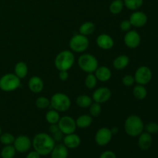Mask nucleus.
I'll return each instance as SVG.
<instances>
[{
  "label": "nucleus",
  "instance_id": "f257e3e1",
  "mask_svg": "<svg viewBox=\"0 0 158 158\" xmlns=\"http://www.w3.org/2000/svg\"><path fill=\"white\" fill-rule=\"evenodd\" d=\"M32 145L40 155L46 156L52 152L56 143L52 136L46 133H40L34 137Z\"/></svg>",
  "mask_w": 158,
  "mask_h": 158
},
{
  "label": "nucleus",
  "instance_id": "f03ea898",
  "mask_svg": "<svg viewBox=\"0 0 158 158\" xmlns=\"http://www.w3.org/2000/svg\"><path fill=\"white\" fill-rule=\"evenodd\" d=\"M124 130L127 134L131 137H138L144 130V124L140 117L131 115L125 120Z\"/></svg>",
  "mask_w": 158,
  "mask_h": 158
},
{
  "label": "nucleus",
  "instance_id": "7ed1b4c3",
  "mask_svg": "<svg viewBox=\"0 0 158 158\" xmlns=\"http://www.w3.org/2000/svg\"><path fill=\"white\" fill-rule=\"evenodd\" d=\"M75 62V56L69 50H63L56 56L55 59V66L60 71H68Z\"/></svg>",
  "mask_w": 158,
  "mask_h": 158
},
{
  "label": "nucleus",
  "instance_id": "20e7f679",
  "mask_svg": "<svg viewBox=\"0 0 158 158\" xmlns=\"http://www.w3.org/2000/svg\"><path fill=\"white\" fill-rule=\"evenodd\" d=\"M50 106L58 112H66L70 107L71 100L66 94L57 93L51 97Z\"/></svg>",
  "mask_w": 158,
  "mask_h": 158
},
{
  "label": "nucleus",
  "instance_id": "39448f33",
  "mask_svg": "<svg viewBox=\"0 0 158 158\" xmlns=\"http://www.w3.org/2000/svg\"><path fill=\"white\" fill-rule=\"evenodd\" d=\"M21 86V79L15 73H7L0 78V89L5 92H12Z\"/></svg>",
  "mask_w": 158,
  "mask_h": 158
},
{
  "label": "nucleus",
  "instance_id": "423d86ee",
  "mask_svg": "<svg viewBox=\"0 0 158 158\" xmlns=\"http://www.w3.org/2000/svg\"><path fill=\"white\" fill-rule=\"evenodd\" d=\"M80 69L87 73H93L98 67V60L94 56L89 53L83 54L78 60Z\"/></svg>",
  "mask_w": 158,
  "mask_h": 158
},
{
  "label": "nucleus",
  "instance_id": "0eeeda50",
  "mask_svg": "<svg viewBox=\"0 0 158 158\" xmlns=\"http://www.w3.org/2000/svg\"><path fill=\"white\" fill-rule=\"evenodd\" d=\"M69 48L75 52H83L86 50L89 46V40L86 35L77 34L69 40Z\"/></svg>",
  "mask_w": 158,
  "mask_h": 158
},
{
  "label": "nucleus",
  "instance_id": "6e6552de",
  "mask_svg": "<svg viewBox=\"0 0 158 158\" xmlns=\"http://www.w3.org/2000/svg\"><path fill=\"white\" fill-rule=\"evenodd\" d=\"M57 124L60 131L66 135L73 134L77 127L76 120L69 116H64L61 117Z\"/></svg>",
  "mask_w": 158,
  "mask_h": 158
},
{
  "label": "nucleus",
  "instance_id": "1a4fd4ad",
  "mask_svg": "<svg viewBox=\"0 0 158 158\" xmlns=\"http://www.w3.org/2000/svg\"><path fill=\"white\" fill-rule=\"evenodd\" d=\"M152 79V72L149 67L146 66H140L136 70L134 75V80L137 84L146 85Z\"/></svg>",
  "mask_w": 158,
  "mask_h": 158
},
{
  "label": "nucleus",
  "instance_id": "9d476101",
  "mask_svg": "<svg viewBox=\"0 0 158 158\" xmlns=\"http://www.w3.org/2000/svg\"><path fill=\"white\" fill-rule=\"evenodd\" d=\"M13 146L17 152L25 153L30 149L32 146V141L27 136L20 135L15 139Z\"/></svg>",
  "mask_w": 158,
  "mask_h": 158
},
{
  "label": "nucleus",
  "instance_id": "9b49d317",
  "mask_svg": "<svg viewBox=\"0 0 158 158\" xmlns=\"http://www.w3.org/2000/svg\"><path fill=\"white\" fill-rule=\"evenodd\" d=\"M113 134L107 127H102L99 130L95 135V141L100 146H106L110 142Z\"/></svg>",
  "mask_w": 158,
  "mask_h": 158
},
{
  "label": "nucleus",
  "instance_id": "f8f14e48",
  "mask_svg": "<svg viewBox=\"0 0 158 158\" xmlns=\"http://www.w3.org/2000/svg\"><path fill=\"white\" fill-rule=\"evenodd\" d=\"M140 41L141 38L140 34L135 30H129L124 36L125 45L131 49L138 47L139 45L140 44Z\"/></svg>",
  "mask_w": 158,
  "mask_h": 158
},
{
  "label": "nucleus",
  "instance_id": "ddd939ff",
  "mask_svg": "<svg viewBox=\"0 0 158 158\" xmlns=\"http://www.w3.org/2000/svg\"><path fill=\"white\" fill-rule=\"evenodd\" d=\"M93 100L98 103L108 101L111 97V91L107 87H100L96 89L93 94Z\"/></svg>",
  "mask_w": 158,
  "mask_h": 158
},
{
  "label": "nucleus",
  "instance_id": "4468645a",
  "mask_svg": "<svg viewBox=\"0 0 158 158\" xmlns=\"http://www.w3.org/2000/svg\"><path fill=\"white\" fill-rule=\"evenodd\" d=\"M129 21L133 26L137 28L143 27L148 23V15L144 12L137 11L131 14Z\"/></svg>",
  "mask_w": 158,
  "mask_h": 158
},
{
  "label": "nucleus",
  "instance_id": "2eb2a0df",
  "mask_svg": "<svg viewBox=\"0 0 158 158\" xmlns=\"http://www.w3.org/2000/svg\"><path fill=\"white\" fill-rule=\"evenodd\" d=\"M97 44L100 49H110L113 48L114 45V40L110 35H107V34H100L97 39Z\"/></svg>",
  "mask_w": 158,
  "mask_h": 158
},
{
  "label": "nucleus",
  "instance_id": "dca6fc26",
  "mask_svg": "<svg viewBox=\"0 0 158 158\" xmlns=\"http://www.w3.org/2000/svg\"><path fill=\"white\" fill-rule=\"evenodd\" d=\"M63 144L69 149H75L77 148L80 145L81 143V139L77 134H66L63 139Z\"/></svg>",
  "mask_w": 158,
  "mask_h": 158
},
{
  "label": "nucleus",
  "instance_id": "f3484780",
  "mask_svg": "<svg viewBox=\"0 0 158 158\" xmlns=\"http://www.w3.org/2000/svg\"><path fill=\"white\" fill-rule=\"evenodd\" d=\"M28 86H29V89L32 91L34 94H39V93L42 92L44 87V83H43V80L40 78V77H31L28 83Z\"/></svg>",
  "mask_w": 158,
  "mask_h": 158
},
{
  "label": "nucleus",
  "instance_id": "a211bd4d",
  "mask_svg": "<svg viewBox=\"0 0 158 158\" xmlns=\"http://www.w3.org/2000/svg\"><path fill=\"white\" fill-rule=\"evenodd\" d=\"M138 146L143 151H147L149 149L152 145L153 138L151 134L148 132H142L138 136Z\"/></svg>",
  "mask_w": 158,
  "mask_h": 158
},
{
  "label": "nucleus",
  "instance_id": "6ab92c4d",
  "mask_svg": "<svg viewBox=\"0 0 158 158\" xmlns=\"http://www.w3.org/2000/svg\"><path fill=\"white\" fill-rule=\"evenodd\" d=\"M94 73H95L97 80H100L101 82L108 81L112 76L110 69L107 66H98Z\"/></svg>",
  "mask_w": 158,
  "mask_h": 158
},
{
  "label": "nucleus",
  "instance_id": "aec40b11",
  "mask_svg": "<svg viewBox=\"0 0 158 158\" xmlns=\"http://www.w3.org/2000/svg\"><path fill=\"white\" fill-rule=\"evenodd\" d=\"M50 154L51 158H67L69 151L64 144H58L55 145Z\"/></svg>",
  "mask_w": 158,
  "mask_h": 158
},
{
  "label": "nucleus",
  "instance_id": "412c9836",
  "mask_svg": "<svg viewBox=\"0 0 158 158\" xmlns=\"http://www.w3.org/2000/svg\"><path fill=\"white\" fill-rule=\"evenodd\" d=\"M130 59L126 55H120L117 56L113 62V66L117 69H123L129 65Z\"/></svg>",
  "mask_w": 158,
  "mask_h": 158
},
{
  "label": "nucleus",
  "instance_id": "4be33fe9",
  "mask_svg": "<svg viewBox=\"0 0 158 158\" xmlns=\"http://www.w3.org/2000/svg\"><path fill=\"white\" fill-rule=\"evenodd\" d=\"M93 123V118L91 116L85 114V115H81L76 120V123H77V127L81 129H85L87 128L92 124Z\"/></svg>",
  "mask_w": 158,
  "mask_h": 158
},
{
  "label": "nucleus",
  "instance_id": "5701e85b",
  "mask_svg": "<svg viewBox=\"0 0 158 158\" xmlns=\"http://www.w3.org/2000/svg\"><path fill=\"white\" fill-rule=\"evenodd\" d=\"M14 71H15V74L19 78L23 79L28 74V66L23 62H19V63L15 64Z\"/></svg>",
  "mask_w": 158,
  "mask_h": 158
},
{
  "label": "nucleus",
  "instance_id": "b1692460",
  "mask_svg": "<svg viewBox=\"0 0 158 158\" xmlns=\"http://www.w3.org/2000/svg\"><path fill=\"white\" fill-rule=\"evenodd\" d=\"M133 94H134V97L136 99L142 100L147 97L148 91H147V89L144 87L143 85L137 84L133 89Z\"/></svg>",
  "mask_w": 158,
  "mask_h": 158
},
{
  "label": "nucleus",
  "instance_id": "393cba45",
  "mask_svg": "<svg viewBox=\"0 0 158 158\" xmlns=\"http://www.w3.org/2000/svg\"><path fill=\"white\" fill-rule=\"evenodd\" d=\"M95 29L96 26L94 23H93L92 22H86L80 26L79 31H80V34L86 36V35L92 34L95 31Z\"/></svg>",
  "mask_w": 158,
  "mask_h": 158
},
{
  "label": "nucleus",
  "instance_id": "a878e982",
  "mask_svg": "<svg viewBox=\"0 0 158 158\" xmlns=\"http://www.w3.org/2000/svg\"><path fill=\"white\" fill-rule=\"evenodd\" d=\"M77 104L82 108L89 107L93 103V99L89 96L80 95L77 98Z\"/></svg>",
  "mask_w": 158,
  "mask_h": 158
},
{
  "label": "nucleus",
  "instance_id": "bb28decb",
  "mask_svg": "<svg viewBox=\"0 0 158 158\" xmlns=\"http://www.w3.org/2000/svg\"><path fill=\"white\" fill-rule=\"evenodd\" d=\"M60 119V114L56 110H50L46 114V120L49 124H56V123H58Z\"/></svg>",
  "mask_w": 158,
  "mask_h": 158
},
{
  "label": "nucleus",
  "instance_id": "cd10ccee",
  "mask_svg": "<svg viewBox=\"0 0 158 158\" xmlns=\"http://www.w3.org/2000/svg\"><path fill=\"white\" fill-rule=\"evenodd\" d=\"M123 6H124V4H123V0H114L110 5V12L115 15L119 14L122 12Z\"/></svg>",
  "mask_w": 158,
  "mask_h": 158
},
{
  "label": "nucleus",
  "instance_id": "c85d7f7f",
  "mask_svg": "<svg viewBox=\"0 0 158 158\" xmlns=\"http://www.w3.org/2000/svg\"><path fill=\"white\" fill-rule=\"evenodd\" d=\"M15 153L16 151L13 145H5L1 151V156L2 158H13L15 157Z\"/></svg>",
  "mask_w": 158,
  "mask_h": 158
},
{
  "label": "nucleus",
  "instance_id": "c756f323",
  "mask_svg": "<svg viewBox=\"0 0 158 158\" xmlns=\"http://www.w3.org/2000/svg\"><path fill=\"white\" fill-rule=\"evenodd\" d=\"M143 3V0H123V4L131 10H137L140 9Z\"/></svg>",
  "mask_w": 158,
  "mask_h": 158
},
{
  "label": "nucleus",
  "instance_id": "7c9ffc66",
  "mask_svg": "<svg viewBox=\"0 0 158 158\" xmlns=\"http://www.w3.org/2000/svg\"><path fill=\"white\" fill-rule=\"evenodd\" d=\"M97 83V79L95 74L88 73L85 79V85L88 89H94Z\"/></svg>",
  "mask_w": 158,
  "mask_h": 158
},
{
  "label": "nucleus",
  "instance_id": "2f4dec72",
  "mask_svg": "<svg viewBox=\"0 0 158 158\" xmlns=\"http://www.w3.org/2000/svg\"><path fill=\"white\" fill-rule=\"evenodd\" d=\"M15 139V137L9 133H4L0 136V142L4 145L12 144Z\"/></svg>",
  "mask_w": 158,
  "mask_h": 158
},
{
  "label": "nucleus",
  "instance_id": "473e14b6",
  "mask_svg": "<svg viewBox=\"0 0 158 158\" xmlns=\"http://www.w3.org/2000/svg\"><path fill=\"white\" fill-rule=\"evenodd\" d=\"M35 106L39 109H46L50 106V100L45 97H40L35 100Z\"/></svg>",
  "mask_w": 158,
  "mask_h": 158
},
{
  "label": "nucleus",
  "instance_id": "72a5a7b5",
  "mask_svg": "<svg viewBox=\"0 0 158 158\" xmlns=\"http://www.w3.org/2000/svg\"><path fill=\"white\" fill-rule=\"evenodd\" d=\"M101 105L100 103H92V104L89 106V113H90L91 116L94 117H99L101 113Z\"/></svg>",
  "mask_w": 158,
  "mask_h": 158
},
{
  "label": "nucleus",
  "instance_id": "f704fd0d",
  "mask_svg": "<svg viewBox=\"0 0 158 158\" xmlns=\"http://www.w3.org/2000/svg\"><path fill=\"white\" fill-rule=\"evenodd\" d=\"M144 129L146 130V132L149 133L150 134H155L158 133V123L155 122H151L148 123L144 127Z\"/></svg>",
  "mask_w": 158,
  "mask_h": 158
},
{
  "label": "nucleus",
  "instance_id": "c9c22d12",
  "mask_svg": "<svg viewBox=\"0 0 158 158\" xmlns=\"http://www.w3.org/2000/svg\"><path fill=\"white\" fill-rule=\"evenodd\" d=\"M135 80H134V77L131 75H127L123 78V83L124 86H131L134 85Z\"/></svg>",
  "mask_w": 158,
  "mask_h": 158
},
{
  "label": "nucleus",
  "instance_id": "e433bc0d",
  "mask_svg": "<svg viewBox=\"0 0 158 158\" xmlns=\"http://www.w3.org/2000/svg\"><path fill=\"white\" fill-rule=\"evenodd\" d=\"M131 26H132V25L130 23L129 20H123V21H122L120 24V29L124 31V32H128V31L131 29Z\"/></svg>",
  "mask_w": 158,
  "mask_h": 158
},
{
  "label": "nucleus",
  "instance_id": "4c0bfd02",
  "mask_svg": "<svg viewBox=\"0 0 158 158\" xmlns=\"http://www.w3.org/2000/svg\"><path fill=\"white\" fill-rule=\"evenodd\" d=\"M100 158H117L115 153L111 151H106L100 154Z\"/></svg>",
  "mask_w": 158,
  "mask_h": 158
},
{
  "label": "nucleus",
  "instance_id": "58836bf2",
  "mask_svg": "<svg viewBox=\"0 0 158 158\" xmlns=\"http://www.w3.org/2000/svg\"><path fill=\"white\" fill-rule=\"evenodd\" d=\"M52 137L55 140V142H60L63 139V134L60 131H58L57 132L52 134Z\"/></svg>",
  "mask_w": 158,
  "mask_h": 158
},
{
  "label": "nucleus",
  "instance_id": "ea45409f",
  "mask_svg": "<svg viewBox=\"0 0 158 158\" xmlns=\"http://www.w3.org/2000/svg\"><path fill=\"white\" fill-rule=\"evenodd\" d=\"M59 77L62 81H66L69 78V73L66 70H61L60 71V73H59Z\"/></svg>",
  "mask_w": 158,
  "mask_h": 158
},
{
  "label": "nucleus",
  "instance_id": "a19ab883",
  "mask_svg": "<svg viewBox=\"0 0 158 158\" xmlns=\"http://www.w3.org/2000/svg\"><path fill=\"white\" fill-rule=\"evenodd\" d=\"M26 158H41V155L35 151H33L29 152Z\"/></svg>",
  "mask_w": 158,
  "mask_h": 158
},
{
  "label": "nucleus",
  "instance_id": "79ce46f5",
  "mask_svg": "<svg viewBox=\"0 0 158 158\" xmlns=\"http://www.w3.org/2000/svg\"><path fill=\"white\" fill-rule=\"evenodd\" d=\"M49 132H50V134H53L54 133H56V132H57L58 131H60L58 124H57V123H56V124H50V126H49Z\"/></svg>",
  "mask_w": 158,
  "mask_h": 158
},
{
  "label": "nucleus",
  "instance_id": "37998d69",
  "mask_svg": "<svg viewBox=\"0 0 158 158\" xmlns=\"http://www.w3.org/2000/svg\"><path fill=\"white\" fill-rule=\"evenodd\" d=\"M110 131H111V132H112L113 135H114V134H117V132H118V128H117V127H113L112 129L110 130Z\"/></svg>",
  "mask_w": 158,
  "mask_h": 158
},
{
  "label": "nucleus",
  "instance_id": "c03bdc74",
  "mask_svg": "<svg viewBox=\"0 0 158 158\" xmlns=\"http://www.w3.org/2000/svg\"><path fill=\"white\" fill-rule=\"evenodd\" d=\"M2 134V130H1V127H0V136H1Z\"/></svg>",
  "mask_w": 158,
  "mask_h": 158
}]
</instances>
